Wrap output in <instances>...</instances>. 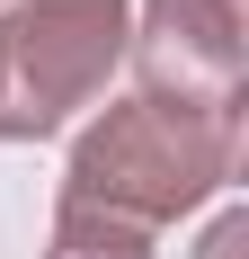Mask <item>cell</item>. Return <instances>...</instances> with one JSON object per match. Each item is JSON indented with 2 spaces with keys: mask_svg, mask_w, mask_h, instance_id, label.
Returning a JSON list of instances; mask_svg holds the SVG:
<instances>
[{
  "mask_svg": "<svg viewBox=\"0 0 249 259\" xmlns=\"http://www.w3.org/2000/svg\"><path fill=\"white\" fill-rule=\"evenodd\" d=\"M134 36V0H18L0 18V143H45L107 90Z\"/></svg>",
  "mask_w": 249,
  "mask_h": 259,
  "instance_id": "7a4b0ae2",
  "label": "cell"
},
{
  "mask_svg": "<svg viewBox=\"0 0 249 259\" xmlns=\"http://www.w3.org/2000/svg\"><path fill=\"white\" fill-rule=\"evenodd\" d=\"M45 259H151V233L125 224V214H107V206L63 197V206H53V250Z\"/></svg>",
  "mask_w": 249,
  "mask_h": 259,
  "instance_id": "277c9868",
  "label": "cell"
},
{
  "mask_svg": "<svg viewBox=\"0 0 249 259\" xmlns=\"http://www.w3.org/2000/svg\"><path fill=\"white\" fill-rule=\"evenodd\" d=\"M125 54H134L143 99H160V107H240L249 9L240 0H143Z\"/></svg>",
  "mask_w": 249,
  "mask_h": 259,
  "instance_id": "3957f363",
  "label": "cell"
},
{
  "mask_svg": "<svg viewBox=\"0 0 249 259\" xmlns=\"http://www.w3.org/2000/svg\"><path fill=\"white\" fill-rule=\"evenodd\" d=\"M240 179V107H160V99H125L72 143V179L63 197L107 206L125 224H178L187 206H205L214 188Z\"/></svg>",
  "mask_w": 249,
  "mask_h": 259,
  "instance_id": "6da1fadb",
  "label": "cell"
},
{
  "mask_svg": "<svg viewBox=\"0 0 249 259\" xmlns=\"http://www.w3.org/2000/svg\"><path fill=\"white\" fill-rule=\"evenodd\" d=\"M240 241H249V214H223V224L205 233V250H196V259H240Z\"/></svg>",
  "mask_w": 249,
  "mask_h": 259,
  "instance_id": "5b68a950",
  "label": "cell"
}]
</instances>
